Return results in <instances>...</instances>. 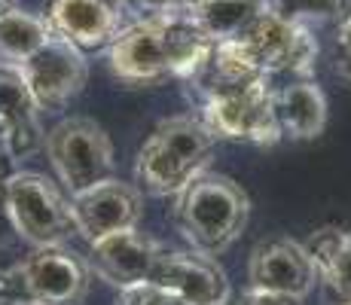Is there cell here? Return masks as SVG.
I'll return each mask as SVG.
<instances>
[{"label":"cell","instance_id":"cell-1","mask_svg":"<svg viewBox=\"0 0 351 305\" xmlns=\"http://www.w3.org/2000/svg\"><path fill=\"white\" fill-rule=\"evenodd\" d=\"M214 40L195 25L190 12L144 16L125 25L107 46V61L125 86H153L162 80H190L205 64Z\"/></svg>","mask_w":351,"mask_h":305},{"label":"cell","instance_id":"cell-2","mask_svg":"<svg viewBox=\"0 0 351 305\" xmlns=\"http://www.w3.org/2000/svg\"><path fill=\"white\" fill-rule=\"evenodd\" d=\"M214 138L199 117H171L159 122L134 162V183L150 195H178L208 168Z\"/></svg>","mask_w":351,"mask_h":305},{"label":"cell","instance_id":"cell-3","mask_svg":"<svg viewBox=\"0 0 351 305\" xmlns=\"http://www.w3.org/2000/svg\"><path fill=\"white\" fill-rule=\"evenodd\" d=\"M174 199L178 232L202 256L223 254L247 223V195L223 174L202 171Z\"/></svg>","mask_w":351,"mask_h":305},{"label":"cell","instance_id":"cell-4","mask_svg":"<svg viewBox=\"0 0 351 305\" xmlns=\"http://www.w3.org/2000/svg\"><path fill=\"white\" fill-rule=\"evenodd\" d=\"M43 147L71 195H80L113 178V144L104 128L89 117L62 119L46 134Z\"/></svg>","mask_w":351,"mask_h":305},{"label":"cell","instance_id":"cell-5","mask_svg":"<svg viewBox=\"0 0 351 305\" xmlns=\"http://www.w3.org/2000/svg\"><path fill=\"white\" fill-rule=\"evenodd\" d=\"M6 214L19 235L34 247L64 244L73 235L71 199L37 171H16L6 186Z\"/></svg>","mask_w":351,"mask_h":305},{"label":"cell","instance_id":"cell-6","mask_svg":"<svg viewBox=\"0 0 351 305\" xmlns=\"http://www.w3.org/2000/svg\"><path fill=\"white\" fill-rule=\"evenodd\" d=\"M199 119L214 138L245 141L256 147H272L281 138L278 119H275V89L269 77L205 98Z\"/></svg>","mask_w":351,"mask_h":305},{"label":"cell","instance_id":"cell-7","mask_svg":"<svg viewBox=\"0 0 351 305\" xmlns=\"http://www.w3.org/2000/svg\"><path fill=\"white\" fill-rule=\"evenodd\" d=\"M19 71L40 110H62L67 101L83 92L89 80V61L83 49L52 34L34 56L19 64Z\"/></svg>","mask_w":351,"mask_h":305},{"label":"cell","instance_id":"cell-8","mask_svg":"<svg viewBox=\"0 0 351 305\" xmlns=\"http://www.w3.org/2000/svg\"><path fill=\"white\" fill-rule=\"evenodd\" d=\"M239 40L251 49L254 61L266 77H275V73L306 77V73H312L315 58H318V40H315L312 28L281 22L269 10Z\"/></svg>","mask_w":351,"mask_h":305},{"label":"cell","instance_id":"cell-9","mask_svg":"<svg viewBox=\"0 0 351 305\" xmlns=\"http://www.w3.org/2000/svg\"><path fill=\"white\" fill-rule=\"evenodd\" d=\"M71 217L73 232L86 241H95L119 229H138L144 217V199L138 186L110 178L86 193L71 195Z\"/></svg>","mask_w":351,"mask_h":305},{"label":"cell","instance_id":"cell-10","mask_svg":"<svg viewBox=\"0 0 351 305\" xmlns=\"http://www.w3.org/2000/svg\"><path fill=\"white\" fill-rule=\"evenodd\" d=\"M150 284L180 296L190 305H223L229 296L226 272L195 250H159L156 263L150 269Z\"/></svg>","mask_w":351,"mask_h":305},{"label":"cell","instance_id":"cell-11","mask_svg":"<svg viewBox=\"0 0 351 305\" xmlns=\"http://www.w3.org/2000/svg\"><path fill=\"white\" fill-rule=\"evenodd\" d=\"M22 272L34 305H80L89 293V266L64 244L34 247Z\"/></svg>","mask_w":351,"mask_h":305},{"label":"cell","instance_id":"cell-12","mask_svg":"<svg viewBox=\"0 0 351 305\" xmlns=\"http://www.w3.org/2000/svg\"><path fill=\"white\" fill-rule=\"evenodd\" d=\"M125 0H49L46 22L77 49H107L125 28Z\"/></svg>","mask_w":351,"mask_h":305},{"label":"cell","instance_id":"cell-13","mask_svg":"<svg viewBox=\"0 0 351 305\" xmlns=\"http://www.w3.org/2000/svg\"><path fill=\"white\" fill-rule=\"evenodd\" d=\"M247 278H251V287L293 296V300H306L315 284L321 281L318 266L306 250V244L290 239L260 244L251 254V263H247Z\"/></svg>","mask_w":351,"mask_h":305},{"label":"cell","instance_id":"cell-14","mask_svg":"<svg viewBox=\"0 0 351 305\" xmlns=\"http://www.w3.org/2000/svg\"><path fill=\"white\" fill-rule=\"evenodd\" d=\"M159 244L147 239L138 229H119V232L101 235L89 241V272H95L101 281L113 284L117 290L144 284L150 278V269L159 256Z\"/></svg>","mask_w":351,"mask_h":305},{"label":"cell","instance_id":"cell-15","mask_svg":"<svg viewBox=\"0 0 351 305\" xmlns=\"http://www.w3.org/2000/svg\"><path fill=\"white\" fill-rule=\"evenodd\" d=\"M0 144L10 159H25L46 144L40 128V107L25 83L19 64H0Z\"/></svg>","mask_w":351,"mask_h":305},{"label":"cell","instance_id":"cell-16","mask_svg":"<svg viewBox=\"0 0 351 305\" xmlns=\"http://www.w3.org/2000/svg\"><path fill=\"white\" fill-rule=\"evenodd\" d=\"M275 119H278L281 138H318L327 125V98L321 86L312 80H296L275 89Z\"/></svg>","mask_w":351,"mask_h":305},{"label":"cell","instance_id":"cell-17","mask_svg":"<svg viewBox=\"0 0 351 305\" xmlns=\"http://www.w3.org/2000/svg\"><path fill=\"white\" fill-rule=\"evenodd\" d=\"M266 10V0H195L190 16L214 43H220L241 37Z\"/></svg>","mask_w":351,"mask_h":305},{"label":"cell","instance_id":"cell-18","mask_svg":"<svg viewBox=\"0 0 351 305\" xmlns=\"http://www.w3.org/2000/svg\"><path fill=\"white\" fill-rule=\"evenodd\" d=\"M306 250L312 254L318 278L339 300H351V232L321 229L308 239Z\"/></svg>","mask_w":351,"mask_h":305},{"label":"cell","instance_id":"cell-19","mask_svg":"<svg viewBox=\"0 0 351 305\" xmlns=\"http://www.w3.org/2000/svg\"><path fill=\"white\" fill-rule=\"evenodd\" d=\"M49 37H52L49 22L19 10V6L0 16V58H6L10 64H22Z\"/></svg>","mask_w":351,"mask_h":305},{"label":"cell","instance_id":"cell-20","mask_svg":"<svg viewBox=\"0 0 351 305\" xmlns=\"http://www.w3.org/2000/svg\"><path fill=\"white\" fill-rule=\"evenodd\" d=\"M269 12L281 22L315 28L324 22H336V0H269Z\"/></svg>","mask_w":351,"mask_h":305},{"label":"cell","instance_id":"cell-21","mask_svg":"<svg viewBox=\"0 0 351 305\" xmlns=\"http://www.w3.org/2000/svg\"><path fill=\"white\" fill-rule=\"evenodd\" d=\"M113 305H190V302H184L180 296L156 287V284L144 281V284H134V287L119 290V296Z\"/></svg>","mask_w":351,"mask_h":305},{"label":"cell","instance_id":"cell-22","mask_svg":"<svg viewBox=\"0 0 351 305\" xmlns=\"http://www.w3.org/2000/svg\"><path fill=\"white\" fill-rule=\"evenodd\" d=\"M0 305H34L22 263L10 269H0Z\"/></svg>","mask_w":351,"mask_h":305},{"label":"cell","instance_id":"cell-23","mask_svg":"<svg viewBox=\"0 0 351 305\" xmlns=\"http://www.w3.org/2000/svg\"><path fill=\"white\" fill-rule=\"evenodd\" d=\"M128 10L144 16H174V12H190L195 0H125Z\"/></svg>","mask_w":351,"mask_h":305},{"label":"cell","instance_id":"cell-24","mask_svg":"<svg viewBox=\"0 0 351 305\" xmlns=\"http://www.w3.org/2000/svg\"><path fill=\"white\" fill-rule=\"evenodd\" d=\"M223 305H302V300L269 293V290H260V287H247L241 293H229Z\"/></svg>","mask_w":351,"mask_h":305},{"label":"cell","instance_id":"cell-25","mask_svg":"<svg viewBox=\"0 0 351 305\" xmlns=\"http://www.w3.org/2000/svg\"><path fill=\"white\" fill-rule=\"evenodd\" d=\"M336 43H346V46H351V19H346V22H339V31H336Z\"/></svg>","mask_w":351,"mask_h":305},{"label":"cell","instance_id":"cell-26","mask_svg":"<svg viewBox=\"0 0 351 305\" xmlns=\"http://www.w3.org/2000/svg\"><path fill=\"white\" fill-rule=\"evenodd\" d=\"M351 19V0H336V22Z\"/></svg>","mask_w":351,"mask_h":305},{"label":"cell","instance_id":"cell-27","mask_svg":"<svg viewBox=\"0 0 351 305\" xmlns=\"http://www.w3.org/2000/svg\"><path fill=\"white\" fill-rule=\"evenodd\" d=\"M10 10H16V0H0V16L10 12Z\"/></svg>","mask_w":351,"mask_h":305},{"label":"cell","instance_id":"cell-28","mask_svg":"<svg viewBox=\"0 0 351 305\" xmlns=\"http://www.w3.org/2000/svg\"><path fill=\"white\" fill-rule=\"evenodd\" d=\"M339 305H351V300H342V302H339Z\"/></svg>","mask_w":351,"mask_h":305},{"label":"cell","instance_id":"cell-29","mask_svg":"<svg viewBox=\"0 0 351 305\" xmlns=\"http://www.w3.org/2000/svg\"><path fill=\"white\" fill-rule=\"evenodd\" d=\"M266 3H269V0H266Z\"/></svg>","mask_w":351,"mask_h":305}]
</instances>
